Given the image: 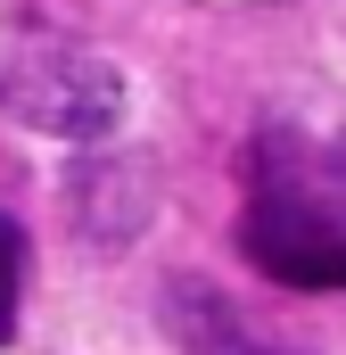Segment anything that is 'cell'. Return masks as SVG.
Wrapping results in <instances>:
<instances>
[{
    "label": "cell",
    "instance_id": "cell-2",
    "mask_svg": "<svg viewBox=\"0 0 346 355\" xmlns=\"http://www.w3.org/2000/svg\"><path fill=\"white\" fill-rule=\"evenodd\" d=\"M0 107L50 141H99L116 116H124V75L107 58H91L75 42H33L8 58L0 75Z\"/></svg>",
    "mask_w": 346,
    "mask_h": 355
},
{
    "label": "cell",
    "instance_id": "cell-3",
    "mask_svg": "<svg viewBox=\"0 0 346 355\" xmlns=\"http://www.w3.org/2000/svg\"><path fill=\"white\" fill-rule=\"evenodd\" d=\"M17 297H25V232L0 215V347L17 339Z\"/></svg>",
    "mask_w": 346,
    "mask_h": 355
},
{
    "label": "cell",
    "instance_id": "cell-1",
    "mask_svg": "<svg viewBox=\"0 0 346 355\" xmlns=\"http://www.w3.org/2000/svg\"><path fill=\"white\" fill-rule=\"evenodd\" d=\"M248 257L289 289H346V174L313 166L305 182H264L248 223H239Z\"/></svg>",
    "mask_w": 346,
    "mask_h": 355
}]
</instances>
